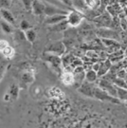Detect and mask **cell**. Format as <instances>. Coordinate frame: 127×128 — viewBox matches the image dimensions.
<instances>
[{
    "label": "cell",
    "instance_id": "cell-3",
    "mask_svg": "<svg viewBox=\"0 0 127 128\" xmlns=\"http://www.w3.org/2000/svg\"><path fill=\"white\" fill-rule=\"evenodd\" d=\"M98 86L104 89L106 93H108L110 96L114 97V98H117V87L112 82H110L108 80H105V79H102L100 82H99V86Z\"/></svg>",
    "mask_w": 127,
    "mask_h": 128
},
{
    "label": "cell",
    "instance_id": "cell-17",
    "mask_svg": "<svg viewBox=\"0 0 127 128\" xmlns=\"http://www.w3.org/2000/svg\"><path fill=\"white\" fill-rule=\"evenodd\" d=\"M1 52H2L3 56L7 60H12L15 56V50H14V48L12 46H10V45L5 50H3L1 51Z\"/></svg>",
    "mask_w": 127,
    "mask_h": 128
},
{
    "label": "cell",
    "instance_id": "cell-12",
    "mask_svg": "<svg viewBox=\"0 0 127 128\" xmlns=\"http://www.w3.org/2000/svg\"><path fill=\"white\" fill-rule=\"evenodd\" d=\"M0 14H1V16L4 19V21H6L7 23L10 24V25H15V19H14L12 14L10 12L9 10L2 8L0 10Z\"/></svg>",
    "mask_w": 127,
    "mask_h": 128
},
{
    "label": "cell",
    "instance_id": "cell-1",
    "mask_svg": "<svg viewBox=\"0 0 127 128\" xmlns=\"http://www.w3.org/2000/svg\"><path fill=\"white\" fill-rule=\"evenodd\" d=\"M43 60L46 62L48 64H50V66L54 69L57 73L61 75L63 71V59L61 58V56L52 54V53H48L46 52L43 56Z\"/></svg>",
    "mask_w": 127,
    "mask_h": 128
},
{
    "label": "cell",
    "instance_id": "cell-23",
    "mask_svg": "<svg viewBox=\"0 0 127 128\" xmlns=\"http://www.w3.org/2000/svg\"><path fill=\"white\" fill-rule=\"evenodd\" d=\"M102 43L104 44L106 46H109V48H111V46H118V45L117 42L115 41L114 39H107V38H102Z\"/></svg>",
    "mask_w": 127,
    "mask_h": 128
},
{
    "label": "cell",
    "instance_id": "cell-6",
    "mask_svg": "<svg viewBox=\"0 0 127 128\" xmlns=\"http://www.w3.org/2000/svg\"><path fill=\"white\" fill-rule=\"evenodd\" d=\"M46 51L48 53H52V54L58 55V56H62L66 52V46L62 41L54 42V43L50 44Z\"/></svg>",
    "mask_w": 127,
    "mask_h": 128
},
{
    "label": "cell",
    "instance_id": "cell-11",
    "mask_svg": "<svg viewBox=\"0 0 127 128\" xmlns=\"http://www.w3.org/2000/svg\"><path fill=\"white\" fill-rule=\"evenodd\" d=\"M111 61L110 60H106L105 62H102L100 63V66H99V69L97 71V74H98V77H102L105 74L108 73V71L110 70V68H111Z\"/></svg>",
    "mask_w": 127,
    "mask_h": 128
},
{
    "label": "cell",
    "instance_id": "cell-9",
    "mask_svg": "<svg viewBox=\"0 0 127 128\" xmlns=\"http://www.w3.org/2000/svg\"><path fill=\"white\" fill-rule=\"evenodd\" d=\"M34 81V74L32 72V69H28V70H26L24 73L22 74L21 76V79H20V82L23 86H28V84H32Z\"/></svg>",
    "mask_w": 127,
    "mask_h": 128
},
{
    "label": "cell",
    "instance_id": "cell-2",
    "mask_svg": "<svg viewBox=\"0 0 127 128\" xmlns=\"http://www.w3.org/2000/svg\"><path fill=\"white\" fill-rule=\"evenodd\" d=\"M84 19V15L82 12H80L76 10H72L71 12H68L66 15V21L69 27L76 28L82 24V20Z\"/></svg>",
    "mask_w": 127,
    "mask_h": 128
},
{
    "label": "cell",
    "instance_id": "cell-14",
    "mask_svg": "<svg viewBox=\"0 0 127 128\" xmlns=\"http://www.w3.org/2000/svg\"><path fill=\"white\" fill-rule=\"evenodd\" d=\"M68 21H66V19H64L63 21H61L59 23L55 24V25H52L51 27H50V30H53V32H64V30H66L68 28Z\"/></svg>",
    "mask_w": 127,
    "mask_h": 128
},
{
    "label": "cell",
    "instance_id": "cell-25",
    "mask_svg": "<svg viewBox=\"0 0 127 128\" xmlns=\"http://www.w3.org/2000/svg\"><path fill=\"white\" fill-rule=\"evenodd\" d=\"M9 45H10L9 42L7 41V40H4V39L0 40V52L3 50H5Z\"/></svg>",
    "mask_w": 127,
    "mask_h": 128
},
{
    "label": "cell",
    "instance_id": "cell-18",
    "mask_svg": "<svg viewBox=\"0 0 127 128\" xmlns=\"http://www.w3.org/2000/svg\"><path fill=\"white\" fill-rule=\"evenodd\" d=\"M117 99L120 102H127V88L117 87Z\"/></svg>",
    "mask_w": 127,
    "mask_h": 128
},
{
    "label": "cell",
    "instance_id": "cell-20",
    "mask_svg": "<svg viewBox=\"0 0 127 128\" xmlns=\"http://www.w3.org/2000/svg\"><path fill=\"white\" fill-rule=\"evenodd\" d=\"M84 2H86V7L92 10L98 8L100 4V0H84Z\"/></svg>",
    "mask_w": 127,
    "mask_h": 128
},
{
    "label": "cell",
    "instance_id": "cell-7",
    "mask_svg": "<svg viewBox=\"0 0 127 128\" xmlns=\"http://www.w3.org/2000/svg\"><path fill=\"white\" fill-rule=\"evenodd\" d=\"M60 77H61V81L64 86H74L75 76H74L73 71H70L66 68L63 69Z\"/></svg>",
    "mask_w": 127,
    "mask_h": 128
},
{
    "label": "cell",
    "instance_id": "cell-24",
    "mask_svg": "<svg viewBox=\"0 0 127 128\" xmlns=\"http://www.w3.org/2000/svg\"><path fill=\"white\" fill-rule=\"evenodd\" d=\"M32 25L30 24L28 21L27 20H22L21 22H20V30H22V32H26L28 30H30V28H32Z\"/></svg>",
    "mask_w": 127,
    "mask_h": 128
},
{
    "label": "cell",
    "instance_id": "cell-15",
    "mask_svg": "<svg viewBox=\"0 0 127 128\" xmlns=\"http://www.w3.org/2000/svg\"><path fill=\"white\" fill-rule=\"evenodd\" d=\"M19 90H20V88L19 86L16 84H10V86L9 88V93L10 97V100H17L19 97Z\"/></svg>",
    "mask_w": 127,
    "mask_h": 128
},
{
    "label": "cell",
    "instance_id": "cell-13",
    "mask_svg": "<svg viewBox=\"0 0 127 128\" xmlns=\"http://www.w3.org/2000/svg\"><path fill=\"white\" fill-rule=\"evenodd\" d=\"M48 96L51 99H62V98H64V93L59 87L57 86H53V87H50L48 89Z\"/></svg>",
    "mask_w": 127,
    "mask_h": 128
},
{
    "label": "cell",
    "instance_id": "cell-29",
    "mask_svg": "<svg viewBox=\"0 0 127 128\" xmlns=\"http://www.w3.org/2000/svg\"><path fill=\"white\" fill-rule=\"evenodd\" d=\"M124 80H125V82H126V86H127V73L125 75V77H124Z\"/></svg>",
    "mask_w": 127,
    "mask_h": 128
},
{
    "label": "cell",
    "instance_id": "cell-28",
    "mask_svg": "<svg viewBox=\"0 0 127 128\" xmlns=\"http://www.w3.org/2000/svg\"><path fill=\"white\" fill-rule=\"evenodd\" d=\"M4 101L5 102H10V95H9V93H8V92H7V93L4 95Z\"/></svg>",
    "mask_w": 127,
    "mask_h": 128
},
{
    "label": "cell",
    "instance_id": "cell-21",
    "mask_svg": "<svg viewBox=\"0 0 127 128\" xmlns=\"http://www.w3.org/2000/svg\"><path fill=\"white\" fill-rule=\"evenodd\" d=\"M1 28L2 30L7 33V34H10V33H12L14 32V28L10 26V24L7 23L6 21H1Z\"/></svg>",
    "mask_w": 127,
    "mask_h": 128
},
{
    "label": "cell",
    "instance_id": "cell-16",
    "mask_svg": "<svg viewBox=\"0 0 127 128\" xmlns=\"http://www.w3.org/2000/svg\"><path fill=\"white\" fill-rule=\"evenodd\" d=\"M98 80V74L93 69H88L84 72V81L88 82H95Z\"/></svg>",
    "mask_w": 127,
    "mask_h": 128
},
{
    "label": "cell",
    "instance_id": "cell-8",
    "mask_svg": "<svg viewBox=\"0 0 127 128\" xmlns=\"http://www.w3.org/2000/svg\"><path fill=\"white\" fill-rule=\"evenodd\" d=\"M30 9L34 15H45V3L41 0H32Z\"/></svg>",
    "mask_w": 127,
    "mask_h": 128
},
{
    "label": "cell",
    "instance_id": "cell-19",
    "mask_svg": "<svg viewBox=\"0 0 127 128\" xmlns=\"http://www.w3.org/2000/svg\"><path fill=\"white\" fill-rule=\"evenodd\" d=\"M24 34H25V38H26V40L30 42V43H34V41L36 40V37H37V34L35 30H33V28H30V30H28L26 32H24Z\"/></svg>",
    "mask_w": 127,
    "mask_h": 128
},
{
    "label": "cell",
    "instance_id": "cell-10",
    "mask_svg": "<svg viewBox=\"0 0 127 128\" xmlns=\"http://www.w3.org/2000/svg\"><path fill=\"white\" fill-rule=\"evenodd\" d=\"M64 19H66V14H55V15L46 16V18L45 20V23L50 25V26H52V25H55V24L63 21Z\"/></svg>",
    "mask_w": 127,
    "mask_h": 128
},
{
    "label": "cell",
    "instance_id": "cell-22",
    "mask_svg": "<svg viewBox=\"0 0 127 128\" xmlns=\"http://www.w3.org/2000/svg\"><path fill=\"white\" fill-rule=\"evenodd\" d=\"M7 68H8V62H6V61L0 62V82L4 78L5 73L7 71Z\"/></svg>",
    "mask_w": 127,
    "mask_h": 128
},
{
    "label": "cell",
    "instance_id": "cell-5",
    "mask_svg": "<svg viewBox=\"0 0 127 128\" xmlns=\"http://www.w3.org/2000/svg\"><path fill=\"white\" fill-rule=\"evenodd\" d=\"M95 84L93 82H88L86 81H84L82 84L78 87V91L80 92L82 95H84L86 98H90L93 99V92H94V88H95Z\"/></svg>",
    "mask_w": 127,
    "mask_h": 128
},
{
    "label": "cell",
    "instance_id": "cell-4",
    "mask_svg": "<svg viewBox=\"0 0 127 128\" xmlns=\"http://www.w3.org/2000/svg\"><path fill=\"white\" fill-rule=\"evenodd\" d=\"M44 3H45V15H46V16L55 15V14H66V15H68V10L62 9V8H60L56 5L50 4L48 2H44Z\"/></svg>",
    "mask_w": 127,
    "mask_h": 128
},
{
    "label": "cell",
    "instance_id": "cell-26",
    "mask_svg": "<svg viewBox=\"0 0 127 128\" xmlns=\"http://www.w3.org/2000/svg\"><path fill=\"white\" fill-rule=\"evenodd\" d=\"M10 5V0H0V6L2 8H9Z\"/></svg>",
    "mask_w": 127,
    "mask_h": 128
},
{
    "label": "cell",
    "instance_id": "cell-27",
    "mask_svg": "<svg viewBox=\"0 0 127 128\" xmlns=\"http://www.w3.org/2000/svg\"><path fill=\"white\" fill-rule=\"evenodd\" d=\"M22 2L24 3L25 7L27 10H30V7H32V0H22Z\"/></svg>",
    "mask_w": 127,
    "mask_h": 128
}]
</instances>
